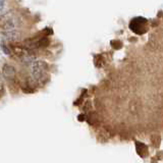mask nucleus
Returning <instances> with one entry per match:
<instances>
[{"instance_id": "1", "label": "nucleus", "mask_w": 163, "mask_h": 163, "mask_svg": "<svg viewBox=\"0 0 163 163\" xmlns=\"http://www.w3.org/2000/svg\"><path fill=\"white\" fill-rule=\"evenodd\" d=\"M21 21L20 16L13 12H9L3 13L0 16V29L1 31H12V30H17L21 27Z\"/></svg>"}, {"instance_id": "2", "label": "nucleus", "mask_w": 163, "mask_h": 163, "mask_svg": "<svg viewBox=\"0 0 163 163\" xmlns=\"http://www.w3.org/2000/svg\"><path fill=\"white\" fill-rule=\"evenodd\" d=\"M47 63L41 60H35L31 64V70H32V75L29 77V83H31L32 85L40 84L41 81L44 79V77L46 75L47 72Z\"/></svg>"}, {"instance_id": "3", "label": "nucleus", "mask_w": 163, "mask_h": 163, "mask_svg": "<svg viewBox=\"0 0 163 163\" xmlns=\"http://www.w3.org/2000/svg\"><path fill=\"white\" fill-rule=\"evenodd\" d=\"M146 25L147 21L143 17H136L129 24V28L136 34H143L146 32Z\"/></svg>"}, {"instance_id": "4", "label": "nucleus", "mask_w": 163, "mask_h": 163, "mask_svg": "<svg viewBox=\"0 0 163 163\" xmlns=\"http://www.w3.org/2000/svg\"><path fill=\"white\" fill-rule=\"evenodd\" d=\"M1 36L3 37V39L7 41H18L21 38V33L17 30L1 31Z\"/></svg>"}, {"instance_id": "5", "label": "nucleus", "mask_w": 163, "mask_h": 163, "mask_svg": "<svg viewBox=\"0 0 163 163\" xmlns=\"http://www.w3.org/2000/svg\"><path fill=\"white\" fill-rule=\"evenodd\" d=\"M2 75H3V77H4L6 80L12 81V80L16 79V68H14L12 65L4 64L2 66Z\"/></svg>"}, {"instance_id": "6", "label": "nucleus", "mask_w": 163, "mask_h": 163, "mask_svg": "<svg viewBox=\"0 0 163 163\" xmlns=\"http://www.w3.org/2000/svg\"><path fill=\"white\" fill-rule=\"evenodd\" d=\"M0 46H1V50L3 51V53L6 54V55H10V54H12V49H10V47L8 45H6L5 43H1L0 44Z\"/></svg>"}, {"instance_id": "7", "label": "nucleus", "mask_w": 163, "mask_h": 163, "mask_svg": "<svg viewBox=\"0 0 163 163\" xmlns=\"http://www.w3.org/2000/svg\"><path fill=\"white\" fill-rule=\"evenodd\" d=\"M4 2L5 0H0V12L3 9V7H4Z\"/></svg>"}, {"instance_id": "8", "label": "nucleus", "mask_w": 163, "mask_h": 163, "mask_svg": "<svg viewBox=\"0 0 163 163\" xmlns=\"http://www.w3.org/2000/svg\"><path fill=\"white\" fill-rule=\"evenodd\" d=\"M2 88H3V82L1 80V77H0V90H2Z\"/></svg>"}]
</instances>
